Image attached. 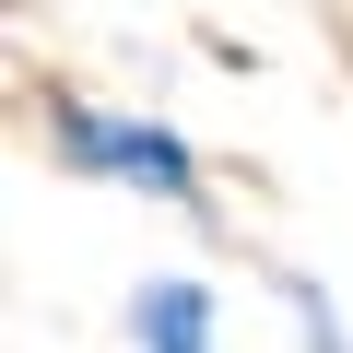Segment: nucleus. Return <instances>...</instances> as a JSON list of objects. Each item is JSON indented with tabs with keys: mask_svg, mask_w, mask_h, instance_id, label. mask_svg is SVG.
<instances>
[{
	"mask_svg": "<svg viewBox=\"0 0 353 353\" xmlns=\"http://www.w3.org/2000/svg\"><path fill=\"white\" fill-rule=\"evenodd\" d=\"M36 118H48V153H59L71 176H118V189H153V201H176V212H201V153L176 141L165 118H106V106H83L71 83H48Z\"/></svg>",
	"mask_w": 353,
	"mask_h": 353,
	"instance_id": "nucleus-1",
	"label": "nucleus"
},
{
	"mask_svg": "<svg viewBox=\"0 0 353 353\" xmlns=\"http://www.w3.org/2000/svg\"><path fill=\"white\" fill-rule=\"evenodd\" d=\"M130 341H141V353H212V294H201L189 271H153V283L130 294Z\"/></svg>",
	"mask_w": 353,
	"mask_h": 353,
	"instance_id": "nucleus-2",
	"label": "nucleus"
},
{
	"mask_svg": "<svg viewBox=\"0 0 353 353\" xmlns=\"http://www.w3.org/2000/svg\"><path fill=\"white\" fill-rule=\"evenodd\" d=\"M283 306H294L306 353H353V330H341V306H330V283H318V271H283Z\"/></svg>",
	"mask_w": 353,
	"mask_h": 353,
	"instance_id": "nucleus-3",
	"label": "nucleus"
}]
</instances>
